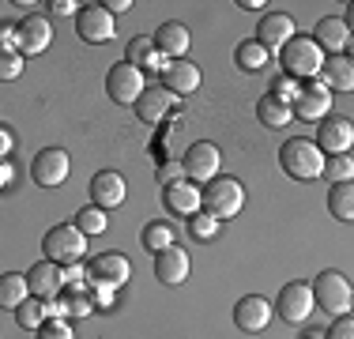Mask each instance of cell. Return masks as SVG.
I'll return each instance as SVG.
<instances>
[{"mask_svg":"<svg viewBox=\"0 0 354 339\" xmlns=\"http://www.w3.org/2000/svg\"><path fill=\"white\" fill-rule=\"evenodd\" d=\"M324 163H328V155L317 147V140L294 136V140H286L279 147V166L294 181H317V177H324Z\"/></svg>","mask_w":354,"mask_h":339,"instance_id":"obj_1","label":"cell"},{"mask_svg":"<svg viewBox=\"0 0 354 339\" xmlns=\"http://www.w3.org/2000/svg\"><path fill=\"white\" fill-rule=\"evenodd\" d=\"M324 49L317 46L313 38H294L290 46L279 53V64H283V75H290V80H320V72H324Z\"/></svg>","mask_w":354,"mask_h":339,"instance_id":"obj_2","label":"cell"},{"mask_svg":"<svg viewBox=\"0 0 354 339\" xmlns=\"http://www.w3.org/2000/svg\"><path fill=\"white\" fill-rule=\"evenodd\" d=\"M241 208H245V185H241L238 177H223V174H218L212 185H204V211H207V215H215L218 223L238 219Z\"/></svg>","mask_w":354,"mask_h":339,"instance_id":"obj_3","label":"cell"},{"mask_svg":"<svg viewBox=\"0 0 354 339\" xmlns=\"http://www.w3.org/2000/svg\"><path fill=\"white\" fill-rule=\"evenodd\" d=\"M41 253H46V260H53V264H80L83 253H87V234L80 230L75 223H61L53 226L46 237H41Z\"/></svg>","mask_w":354,"mask_h":339,"instance_id":"obj_4","label":"cell"},{"mask_svg":"<svg viewBox=\"0 0 354 339\" xmlns=\"http://www.w3.org/2000/svg\"><path fill=\"white\" fill-rule=\"evenodd\" d=\"M313 298H317V309L332 313V317H343V313L354 305V286L347 283L343 271H320L313 279Z\"/></svg>","mask_w":354,"mask_h":339,"instance_id":"obj_5","label":"cell"},{"mask_svg":"<svg viewBox=\"0 0 354 339\" xmlns=\"http://www.w3.org/2000/svg\"><path fill=\"white\" fill-rule=\"evenodd\" d=\"M72 174V158L64 147H41L30 163V177H35L38 189H61Z\"/></svg>","mask_w":354,"mask_h":339,"instance_id":"obj_6","label":"cell"},{"mask_svg":"<svg viewBox=\"0 0 354 339\" xmlns=\"http://www.w3.org/2000/svg\"><path fill=\"white\" fill-rule=\"evenodd\" d=\"M185 177L196 185H212L218 177V166H223V151L215 147L212 140H196L189 151H185Z\"/></svg>","mask_w":354,"mask_h":339,"instance_id":"obj_7","label":"cell"},{"mask_svg":"<svg viewBox=\"0 0 354 339\" xmlns=\"http://www.w3.org/2000/svg\"><path fill=\"white\" fill-rule=\"evenodd\" d=\"M143 72L140 68H132L129 61H121V64H113L106 72V95L113 98V102H121V106H136V102L143 98Z\"/></svg>","mask_w":354,"mask_h":339,"instance_id":"obj_8","label":"cell"},{"mask_svg":"<svg viewBox=\"0 0 354 339\" xmlns=\"http://www.w3.org/2000/svg\"><path fill=\"white\" fill-rule=\"evenodd\" d=\"M313 309H317V298H313V286L309 283H286L279 291V298H275V313L286 324H306Z\"/></svg>","mask_w":354,"mask_h":339,"instance_id":"obj_9","label":"cell"},{"mask_svg":"<svg viewBox=\"0 0 354 339\" xmlns=\"http://www.w3.org/2000/svg\"><path fill=\"white\" fill-rule=\"evenodd\" d=\"M75 34H80L83 42H91V46H102L117 34L113 27V12H109L106 4H83L80 15H75Z\"/></svg>","mask_w":354,"mask_h":339,"instance_id":"obj_10","label":"cell"},{"mask_svg":"<svg viewBox=\"0 0 354 339\" xmlns=\"http://www.w3.org/2000/svg\"><path fill=\"white\" fill-rule=\"evenodd\" d=\"M317 147L324 151L328 158L332 155H351L354 147V121L351 117H324L317 129Z\"/></svg>","mask_w":354,"mask_h":339,"instance_id":"obj_11","label":"cell"},{"mask_svg":"<svg viewBox=\"0 0 354 339\" xmlns=\"http://www.w3.org/2000/svg\"><path fill=\"white\" fill-rule=\"evenodd\" d=\"M272 313H275V305L268 298H260V294H245V298L234 305V324H238L245 336H260L268 324H272Z\"/></svg>","mask_w":354,"mask_h":339,"instance_id":"obj_12","label":"cell"},{"mask_svg":"<svg viewBox=\"0 0 354 339\" xmlns=\"http://www.w3.org/2000/svg\"><path fill=\"white\" fill-rule=\"evenodd\" d=\"M162 203L170 215H181V219H192L204 211V189H200L196 181H177V185H166L162 189Z\"/></svg>","mask_w":354,"mask_h":339,"instance_id":"obj_13","label":"cell"},{"mask_svg":"<svg viewBox=\"0 0 354 339\" xmlns=\"http://www.w3.org/2000/svg\"><path fill=\"white\" fill-rule=\"evenodd\" d=\"M27 283H30V294L41 302H53L68 291V286H64V264H53V260H38V264L27 271Z\"/></svg>","mask_w":354,"mask_h":339,"instance_id":"obj_14","label":"cell"},{"mask_svg":"<svg viewBox=\"0 0 354 339\" xmlns=\"http://www.w3.org/2000/svg\"><path fill=\"white\" fill-rule=\"evenodd\" d=\"M294 38H298V27H294V19L286 12H268L264 19H260V27H257V42L268 49V53H272V49L283 53Z\"/></svg>","mask_w":354,"mask_h":339,"instance_id":"obj_15","label":"cell"},{"mask_svg":"<svg viewBox=\"0 0 354 339\" xmlns=\"http://www.w3.org/2000/svg\"><path fill=\"white\" fill-rule=\"evenodd\" d=\"M87 268H91V283H106V286H113V291H121L132 279V264H129L124 253H98Z\"/></svg>","mask_w":354,"mask_h":339,"instance_id":"obj_16","label":"cell"},{"mask_svg":"<svg viewBox=\"0 0 354 339\" xmlns=\"http://www.w3.org/2000/svg\"><path fill=\"white\" fill-rule=\"evenodd\" d=\"M124 196H129V185H124V177L117 170H98L91 177V200H95V208L113 211L124 203Z\"/></svg>","mask_w":354,"mask_h":339,"instance_id":"obj_17","label":"cell"},{"mask_svg":"<svg viewBox=\"0 0 354 339\" xmlns=\"http://www.w3.org/2000/svg\"><path fill=\"white\" fill-rule=\"evenodd\" d=\"M15 30H19V53L23 57L46 53L49 42H53V27H49L46 15H23V19L15 23Z\"/></svg>","mask_w":354,"mask_h":339,"instance_id":"obj_18","label":"cell"},{"mask_svg":"<svg viewBox=\"0 0 354 339\" xmlns=\"http://www.w3.org/2000/svg\"><path fill=\"white\" fill-rule=\"evenodd\" d=\"M328 109H332V87L324 80L301 87V98L294 102V117H301V121H324V117H332Z\"/></svg>","mask_w":354,"mask_h":339,"instance_id":"obj_19","label":"cell"},{"mask_svg":"<svg viewBox=\"0 0 354 339\" xmlns=\"http://www.w3.org/2000/svg\"><path fill=\"white\" fill-rule=\"evenodd\" d=\"M189 271H192V260H189V253H185L181 245H170V249H162L155 257V279H158V283H166V286L185 283Z\"/></svg>","mask_w":354,"mask_h":339,"instance_id":"obj_20","label":"cell"},{"mask_svg":"<svg viewBox=\"0 0 354 339\" xmlns=\"http://www.w3.org/2000/svg\"><path fill=\"white\" fill-rule=\"evenodd\" d=\"M151 38H155L158 53H162L166 61H185V53H189V46H192L189 27H185V23H174V19H166Z\"/></svg>","mask_w":354,"mask_h":339,"instance_id":"obj_21","label":"cell"},{"mask_svg":"<svg viewBox=\"0 0 354 339\" xmlns=\"http://www.w3.org/2000/svg\"><path fill=\"white\" fill-rule=\"evenodd\" d=\"M313 42L320 49H324L328 57H335V53H347V42H351V27H347V19L343 15H324V19L313 27Z\"/></svg>","mask_w":354,"mask_h":339,"instance_id":"obj_22","label":"cell"},{"mask_svg":"<svg viewBox=\"0 0 354 339\" xmlns=\"http://www.w3.org/2000/svg\"><path fill=\"white\" fill-rule=\"evenodd\" d=\"M162 87L170 95H192L200 87V68L192 61H170L162 68Z\"/></svg>","mask_w":354,"mask_h":339,"instance_id":"obj_23","label":"cell"},{"mask_svg":"<svg viewBox=\"0 0 354 339\" xmlns=\"http://www.w3.org/2000/svg\"><path fill=\"white\" fill-rule=\"evenodd\" d=\"M170 106H174V95L166 87H147L143 98L136 102V117L143 125H158L166 113H170Z\"/></svg>","mask_w":354,"mask_h":339,"instance_id":"obj_24","label":"cell"},{"mask_svg":"<svg viewBox=\"0 0 354 339\" xmlns=\"http://www.w3.org/2000/svg\"><path fill=\"white\" fill-rule=\"evenodd\" d=\"M124 61H129L132 68H158V72H162L166 64V57L158 53V46H155V38H129V49H124Z\"/></svg>","mask_w":354,"mask_h":339,"instance_id":"obj_25","label":"cell"},{"mask_svg":"<svg viewBox=\"0 0 354 339\" xmlns=\"http://www.w3.org/2000/svg\"><path fill=\"white\" fill-rule=\"evenodd\" d=\"M320 80L328 83L332 91H354V61L347 53H335L324 61V72H320Z\"/></svg>","mask_w":354,"mask_h":339,"instance_id":"obj_26","label":"cell"},{"mask_svg":"<svg viewBox=\"0 0 354 339\" xmlns=\"http://www.w3.org/2000/svg\"><path fill=\"white\" fill-rule=\"evenodd\" d=\"M257 117L264 129H286V125L294 121V106H286V102H279L275 95H264L257 102Z\"/></svg>","mask_w":354,"mask_h":339,"instance_id":"obj_27","label":"cell"},{"mask_svg":"<svg viewBox=\"0 0 354 339\" xmlns=\"http://www.w3.org/2000/svg\"><path fill=\"white\" fill-rule=\"evenodd\" d=\"M27 298H30L27 275H23V271H8V275L0 279V305H4V309H19Z\"/></svg>","mask_w":354,"mask_h":339,"instance_id":"obj_28","label":"cell"},{"mask_svg":"<svg viewBox=\"0 0 354 339\" xmlns=\"http://www.w3.org/2000/svg\"><path fill=\"white\" fill-rule=\"evenodd\" d=\"M328 211L339 223H354V181H343V185L328 189Z\"/></svg>","mask_w":354,"mask_h":339,"instance_id":"obj_29","label":"cell"},{"mask_svg":"<svg viewBox=\"0 0 354 339\" xmlns=\"http://www.w3.org/2000/svg\"><path fill=\"white\" fill-rule=\"evenodd\" d=\"M140 241H143V249H147V253H155V257H158L162 249H170V245H177V234H174V226H170V223L155 219V223H147V226H143Z\"/></svg>","mask_w":354,"mask_h":339,"instance_id":"obj_30","label":"cell"},{"mask_svg":"<svg viewBox=\"0 0 354 339\" xmlns=\"http://www.w3.org/2000/svg\"><path fill=\"white\" fill-rule=\"evenodd\" d=\"M268 57H272V53H268V49L260 46L257 38H245L238 49H234V61H238L241 72H264V68H268Z\"/></svg>","mask_w":354,"mask_h":339,"instance_id":"obj_31","label":"cell"},{"mask_svg":"<svg viewBox=\"0 0 354 339\" xmlns=\"http://www.w3.org/2000/svg\"><path fill=\"white\" fill-rule=\"evenodd\" d=\"M15 320H19V328H27V332H38V328L49 320V305L30 294V298L23 302L19 309H15Z\"/></svg>","mask_w":354,"mask_h":339,"instance_id":"obj_32","label":"cell"},{"mask_svg":"<svg viewBox=\"0 0 354 339\" xmlns=\"http://www.w3.org/2000/svg\"><path fill=\"white\" fill-rule=\"evenodd\" d=\"M109 211H102V208H95V203H91V208H80V215H75V226H80L83 234H106L109 230Z\"/></svg>","mask_w":354,"mask_h":339,"instance_id":"obj_33","label":"cell"},{"mask_svg":"<svg viewBox=\"0 0 354 339\" xmlns=\"http://www.w3.org/2000/svg\"><path fill=\"white\" fill-rule=\"evenodd\" d=\"M324 177L332 185H343V181H354V158L351 155H332L324 163Z\"/></svg>","mask_w":354,"mask_h":339,"instance_id":"obj_34","label":"cell"},{"mask_svg":"<svg viewBox=\"0 0 354 339\" xmlns=\"http://www.w3.org/2000/svg\"><path fill=\"white\" fill-rule=\"evenodd\" d=\"M64 298V309H68V317H91V313H95V298H91L87 291H64L61 294Z\"/></svg>","mask_w":354,"mask_h":339,"instance_id":"obj_35","label":"cell"},{"mask_svg":"<svg viewBox=\"0 0 354 339\" xmlns=\"http://www.w3.org/2000/svg\"><path fill=\"white\" fill-rule=\"evenodd\" d=\"M218 226H223V223H218L215 215H207V211H200V215L189 219V234L196 237V241H212V237L218 234Z\"/></svg>","mask_w":354,"mask_h":339,"instance_id":"obj_36","label":"cell"},{"mask_svg":"<svg viewBox=\"0 0 354 339\" xmlns=\"http://www.w3.org/2000/svg\"><path fill=\"white\" fill-rule=\"evenodd\" d=\"M272 95L279 98V102H286V106H294V102L301 98V83L290 80V75H279V80L272 83Z\"/></svg>","mask_w":354,"mask_h":339,"instance_id":"obj_37","label":"cell"},{"mask_svg":"<svg viewBox=\"0 0 354 339\" xmlns=\"http://www.w3.org/2000/svg\"><path fill=\"white\" fill-rule=\"evenodd\" d=\"M38 339H72V324L64 317H49L46 324L38 328Z\"/></svg>","mask_w":354,"mask_h":339,"instance_id":"obj_38","label":"cell"},{"mask_svg":"<svg viewBox=\"0 0 354 339\" xmlns=\"http://www.w3.org/2000/svg\"><path fill=\"white\" fill-rule=\"evenodd\" d=\"M64 286H72V291H87V286H91V268L68 264V268H64Z\"/></svg>","mask_w":354,"mask_h":339,"instance_id":"obj_39","label":"cell"},{"mask_svg":"<svg viewBox=\"0 0 354 339\" xmlns=\"http://www.w3.org/2000/svg\"><path fill=\"white\" fill-rule=\"evenodd\" d=\"M155 177H158V185H177V181H185V163H158L155 170Z\"/></svg>","mask_w":354,"mask_h":339,"instance_id":"obj_40","label":"cell"},{"mask_svg":"<svg viewBox=\"0 0 354 339\" xmlns=\"http://www.w3.org/2000/svg\"><path fill=\"white\" fill-rule=\"evenodd\" d=\"M328 339H354V317H351V313H343V317L332 320V328H328Z\"/></svg>","mask_w":354,"mask_h":339,"instance_id":"obj_41","label":"cell"},{"mask_svg":"<svg viewBox=\"0 0 354 339\" xmlns=\"http://www.w3.org/2000/svg\"><path fill=\"white\" fill-rule=\"evenodd\" d=\"M23 75V53H4L0 61V80H19Z\"/></svg>","mask_w":354,"mask_h":339,"instance_id":"obj_42","label":"cell"},{"mask_svg":"<svg viewBox=\"0 0 354 339\" xmlns=\"http://www.w3.org/2000/svg\"><path fill=\"white\" fill-rule=\"evenodd\" d=\"M91 298H95V305H113L117 302V291L106 283H91Z\"/></svg>","mask_w":354,"mask_h":339,"instance_id":"obj_43","label":"cell"},{"mask_svg":"<svg viewBox=\"0 0 354 339\" xmlns=\"http://www.w3.org/2000/svg\"><path fill=\"white\" fill-rule=\"evenodd\" d=\"M12 147H15V132H12V125H0V155H12Z\"/></svg>","mask_w":354,"mask_h":339,"instance_id":"obj_44","label":"cell"},{"mask_svg":"<svg viewBox=\"0 0 354 339\" xmlns=\"http://www.w3.org/2000/svg\"><path fill=\"white\" fill-rule=\"evenodd\" d=\"M53 15H80V4H75V0H53Z\"/></svg>","mask_w":354,"mask_h":339,"instance_id":"obj_45","label":"cell"},{"mask_svg":"<svg viewBox=\"0 0 354 339\" xmlns=\"http://www.w3.org/2000/svg\"><path fill=\"white\" fill-rule=\"evenodd\" d=\"M12 181H15V166H12V158H4V163H0V185L12 189Z\"/></svg>","mask_w":354,"mask_h":339,"instance_id":"obj_46","label":"cell"},{"mask_svg":"<svg viewBox=\"0 0 354 339\" xmlns=\"http://www.w3.org/2000/svg\"><path fill=\"white\" fill-rule=\"evenodd\" d=\"M109 12H113V15H121V12H132V0H109Z\"/></svg>","mask_w":354,"mask_h":339,"instance_id":"obj_47","label":"cell"},{"mask_svg":"<svg viewBox=\"0 0 354 339\" xmlns=\"http://www.w3.org/2000/svg\"><path fill=\"white\" fill-rule=\"evenodd\" d=\"M301 339H328V332H324V328H313V332H306Z\"/></svg>","mask_w":354,"mask_h":339,"instance_id":"obj_48","label":"cell"},{"mask_svg":"<svg viewBox=\"0 0 354 339\" xmlns=\"http://www.w3.org/2000/svg\"><path fill=\"white\" fill-rule=\"evenodd\" d=\"M343 19H347V27H351V34H354V0L347 4V15H343Z\"/></svg>","mask_w":354,"mask_h":339,"instance_id":"obj_49","label":"cell"},{"mask_svg":"<svg viewBox=\"0 0 354 339\" xmlns=\"http://www.w3.org/2000/svg\"><path fill=\"white\" fill-rule=\"evenodd\" d=\"M347 57L354 61V34H351V42H347Z\"/></svg>","mask_w":354,"mask_h":339,"instance_id":"obj_50","label":"cell"},{"mask_svg":"<svg viewBox=\"0 0 354 339\" xmlns=\"http://www.w3.org/2000/svg\"><path fill=\"white\" fill-rule=\"evenodd\" d=\"M351 309H354V305H351Z\"/></svg>","mask_w":354,"mask_h":339,"instance_id":"obj_51","label":"cell"}]
</instances>
